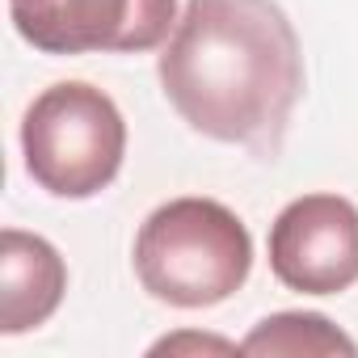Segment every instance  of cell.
<instances>
[{
  "instance_id": "6",
  "label": "cell",
  "mask_w": 358,
  "mask_h": 358,
  "mask_svg": "<svg viewBox=\"0 0 358 358\" xmlns=\"http://www.w3.org/2000/svg\"><path fill=\"white\" fill-rule=\"evenodd\" d=\"M68 291V266L59 249L34 232H0V333L17 337L47 324Z\"/></svg>"
},
{
  "instance_id": "7",
  "label": "cell",
  "mask_w": 358,
  "mask_h": 358,
  "mask_svg": "<svg viewBox=\"0 0 358 358\" xmlns=\"http://www.w3.org/2000/svg\"><path fill=\"white\" fill-rule=\"evenodd\" d=\"M245 354H345L354 358L358 345L354 337H345L337 324H329L324 316L316 312H278V316H266L245 341H241Z\"/></svg>"
},
{
  "instance_id": "1",
  "label": "cell",
  "mask_w": 358,
  "mask_h": 358,
  "mask_svg": "<svg viewBox=\"0 0 358 358\" xmlns=\"http://www.w3.org/2000/svg\"><path fill=\"white\" fill-rule=\"evenodd\" d=\"M169 106L215 143L274 156L303 93V55L274 0H186L164 51Z\"/></svg>"
},
{
  "instance_id": "4",
  "label": "cell",
  "mask_w": 358,
  "mask_h": 358,
  "mask_svg": "<svg viewBox=\"0 0 358 358\" xmlns=\"http://www.w3.org/2000/svg\"><path fill=\"white\" fill-rule=\"evenodd\" d=\"M9 17L43 55H135L173 34L177 0H9Z\"/></svg>"
},
{
  "instance_id": "2",
  "label": "cell",
  "mask_w": 358,
  "mask_h": 358,
  "mask_svg": "<svg viewBox=\"0 0 358 358\" xmlns=\"http://www.w3.org/2000/svg\"><path fill=\"white\" fill-rule=\"evenodd\" d=\"M253 270V236L215 199H173L135 236L139 287L169 308H211L232 299Z\"/></svg>"
},
{
  "instance_id": "8",
  "label": "cell",
  "mask_w": 358,
  "mask_h": 358,
  "mask_svg": "<svg viewBox=\"0 0 358 358\" xmlns=\"http://www.w3.org/2000/svg\"><path fill=\"white\" fill-rule=\"evenodd\" d=\"M182 345H207V350H232V345H224V341H207V337H203V341H199V337H169V341H160V345H156V354H160V350H182Z\"/></svg>"
},
{
  "instance_id": "5",
  "label": "cell",
  "mask_w": 358,
  "mask_h": 358,
  "mask_svg": "<svg viewBox=\"0 0 358 358\" xmlns=\"http://www.w3.org/2000/svg\"><path fill=\"white\" fill-rule=\"evenodd\" d=\"M270 270L287 291L341 295L358 282V207L341 194H303L270 224Z\"/></svg>"
},
{
  "instance_id": "3",
  "label": "cell",
  "mask_w": 358,
  "mask_h": 358,
  "mask_svg": "<svg viewBox=\"0 0 358 358\" xmlns=\"http://www.w3.org/2000/svg\"><path fill=\"white\" fill-rule=\"evenodd\" d=\"M22 156L38 190L55 199H93L118 177L127 156L122 110L85 80H59L26 110Z\"/></svg>"
}]
</instances>
